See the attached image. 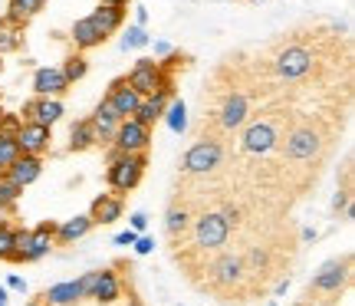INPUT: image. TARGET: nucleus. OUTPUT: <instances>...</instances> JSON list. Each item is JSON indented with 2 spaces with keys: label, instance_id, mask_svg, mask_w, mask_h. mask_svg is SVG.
<instances>
[{
  "label": "nucleus",
  "instance_id": "26",
  "mask_svg": "<svg viewBox=\"0 0 355 306\" xmlns=\"http://www.w3.org/2000/svg\"><path fill=\"white\" fill-rule=\"evenodd\" d=\"M92 145H96V135H92L89 119H76L69 126V152H89Z\"/></svg>",
  "mask_w": 355,
  "mask_h": 306
},
{
  "label": "nucleus",
  "instance_id": "46",
  "mask_svg": "<svg viewBox=\"0 0 355 306\" xmlns=\"http://www.w3.org/2000/svg\"><path fill=\"white\" fill-rule=\"evenodd\" d=\"M250 3H263V0H250Z\"/></svg>",
  "mask_w": 355,
  "mask_h": 306
},
{
  "label": "nucleus",
  "instance_id": "48",
  "mask_svg": "<svg viewBox=\"0 0 355 306\" xmlns=\"http://www.w3.org/2000/svg\"><path fill=\"white\" fill-rule=\"evenodd\" d=\"M0 217H3V211H0Z\"/></svg>",
  "mask_w": 355,
  "mask_h": 306
},
{
  "label": "nucleus",
  "instance_id": "10",
  "mask_svg": "<svg viewBox=\"0 0 355 306\" xmlns=\"http://www.w3.org/2000/svg\"><path fill=\"white\" fill-rule=\"evenodd\" d=\"M63 102L60 99H40V96H33L30 102H24V109H20V119L24 122H33V126H46V128H53L60 119H63Z\"/></svg>",
  "mask_w": 355,
  "mask_h": 306
},
{
  "label": "nucleus",
  "instance_id": "41",
  "mask_svg": "<svg viewBox=\"0 0 355 306\" xmlns=\"http://www.w3.org/2000/svg\"><path fill=\"white\" fill-rule=\"evenodd\" d=\"M102 7H128V0H99Z\"/></svg>",
  "mask_w": 355,
  "mask_h": 306
},
{
  "label": "nucleus",
  "instance_id": "15",
  "mask_svg": "<svg viewBox=\"0 0 355 306\" xmlns=\"http://www.w3.org/2000/svg\"><path fill=\"white\" fill-rule=\"evenodd\" d=\"M56 224L60 221H40L37 228L30 230V244H26V264H37L56 247Z\"/></svg>",
  "mask_w": 355,
  "mask_h": 306
},
{
  "label": "nucleus",
  "instance_id": "17",
  "mask_svg": "<svg viewBox=\"0 0 355 306\" xmlns=\"http://www.w3.org/2000/svg\"><path fill=\"white\" fill-rule=\"evenodd\" d=\"M175 99L171 92H155V96H145V99L139 102V109H135V122H141L145 128H155V122H162L165 119V109H168V102Z\"/></svg>",
  "mask_w": 355,
  "mask_h": 306
},
{
  "label": "nucleus",
  "instance_id": "36",
  "mask_svg": "<svg viewBox=\"0 0 355 306\" xmlns=\"http://www.w3.org/2000/svg\"><path fill=\"white\" fill-rule=\"evenodd\" d=\"M135 241H139V234H135V230H132V228H128V230H122V234H115V237H112V244H115V247H132V244H135Z\"/></svg>",
  "mask_w": 355,
  "mask_h": 306
},
{
  "label": "nucleus",
  "instance_id": "13",
  "mask_svg": "<svg viewBox=\"0 0 355 306\" xmlns=\"http://www.w3.org/2000/svg\"><path fill=\"white\" fill-rule=\"evenodd\" d=\"M122 214H125V201H122V194H115V192L99 194L96 201L89 204V221H92V228L115 224Z\"/></svg>",
  "mask_w": 355,
  "mask_h": 306
},
{
  "label": "nucleus",
  "instance_id": "31",
  "mask_svg": "<svg viewBox=\"0 0 355 306\" xmlns=\"http://www.w3.org/2000/svg\"><path fill=\"white\" fill-rule=\"evenodd\" d=\"M148 43H152V37L145 33V26H128V33L122 37V50H141Z\"/></svg>",
  "mask_w": 355,
  "mask_h": 306
},
{
  "label": "nucleus",
  "instance_id": "20",
  "mask_svg": "<svg viewBox=\"0 0 355 306\" xmlns=\"http://www.w3.org/2000/svg\"><path fill=\"white\" fill-rule=\"evenodd\" d=\"M37 300L43 306H76L79 300H83V294H79V283L76 280H63V283H53V287H46Z\"/></svg>",
  "mask_w": 355,
  "mask_h": 306
},
{
  "label": "nucleus",
  "instance_id": "28",
  "mask_svg": "<svg viewBox=\"0 0 355 306\" xmlns=\"http://www.w3.org/2000/svg\"><path fill=\"white\" fill-rule=\"evenodd\" d=\"M165 122H168V128H171V132H178V135H181V132H184V128H188V105H184V102L178 99H171L168 102V109H165Z\"/></svg>",
  "mask_w": 355,
  "mask_h": 306
},
{
  "label": "nucleus",
  "instance_id": "18",
  "mask_svg": "<svg viewBox=\"0 0 355 306\" xmlns=\"http://www.w3.org/2000/svg\"><path fill=\"white\" fill-rule=\"evenodd\" d=\"M191 221H194V214H191L184 204H178L175 198H171V204H168V214H165V234H168V241H171V244L184 241V237H188V230H191Z\"/></svg>",
  "mask_w": 355,
  "mask_h": 306
},
{
  "label": "nucleus",
  "instance_id": "35",
  "mask_svg": "<svg viewBox=\"0 0 355 306\" xmlns=\"http://www.w3.org/2000/svg\"><path fill=\"white\" fill-rule=\"evenodd\" d=\"M352 204V192H345V188H339L336 192V198H332V211L336 214H345V207Z\"/></svg>",
  "mask_w": 355,
  "mask_h": 306
},
{
  "label": "nucleus",
  "instance_id": "8",
  "mask_svg": "<svg viewBox=\"0 0 355 306\" xmlns=\"http://www.w3.org/2000/svg\"><path fill=\"white\" fill-rule=\"evenodd\" d=\"M109 148L119 155L148 152V148H152V128H145L141 122H135V119H122V126H119V132H115V139Z\"/></svg>",
  "mask_w": 355,
  "mask_h": 306
},
{
  "label": "nucleus",
  "instance_id": "24",
  "mask_svg": "<svg viewBox=\"0 0 355 306\" xmlns=\"http://www.w3.org/2000/svg\"><path fill=\"white\" fill-rule=\"evenodd\" d=\"M43 7H46V0H7V13L3 17L17 26H26Z\"/></svg>",
  "mask_w": 355,
  "mask_h": 306
},
{
  "label": "nucleus",
  "instance_id": "49",
  "mask_svg": "<svg viewBox=\"0 0 355 306\" xmlns=\"http://www.w3.org/2000/svg\"><path fill=\"white\" fill-rule=\"evenodd\" d=\"M270 306H277V303H270Z\"/></svg>",
  "mask_w": 355,
  "mask_h": 306
},
{
  "label": "nucleus",
  "instance_id": "21",
  "mask_svg": "<svg viewBox=\"0 0 355 306\" xmlns=\"http://www.w3.org/2000/svg\"><path fill=\"white\" fill-rule=\"evenodd\" d=\"M89 20L96 24V30H99L102 37L109 40L112 33H119L122 26H125V7H96V10L89 13Z\"/></svg>",
  "mask_w": 355,
  "mask_h": 306
},
{
  "label": "nucleus",
  "instance_id": "27",
  "mask_svg": "<svg viewBox=\"0 0 355 306\" xmlns=\"http://www.w3.org/2000/svg\"><path fill=\"white\" fill-rule=\"evenodd\" d=\"M60 73H63V79L73 86V83H79V79L89 73V60L83 56V53H69L63 60V66H60Z\"/></svg>",
  "mask_w": 355,
  "mask_h": 306
},
{
  "label": "nucleus",
  "instance_id": "12",
  "mask_svg": "<svg viewBox=\"0 0 355 306\" xmlns=\"http://www.w3.org/2000/svg\"><path fill=\"white\" fill-rule=\"evenodd\" d=\"M125 294V277L119 273V264L112 267H102L99 277H96V290H92V300L99 306H112L115 300H122Z\"/></svg>",
  "mask_w": 355,
  "mask_h": 306
},
{
  "label": "nucleus",
  "instance_id": "25",
  "mask_svg": "<svg viewBox=\"0 0 355 306\" xmlns=\"http://www.w3.org/2000/svg\"><path fill=\"white\" fill-rule=\"evenodd\" d=\"M26 43V26L10 24L7 17H0V56L7 53H20Z\"/></svg>",
  "mask_w": 355,
  "mask_h": 306
},
{
  "label": "nucleus",
  "instance_id": "7",
  "mask_svg": "<svg viewBox=\"0 0 355 306\" xmlns=\"http://www.w3.org/2000/svg\"><path fill=\"white\" fill-rule=\"evenodd\" d=\"M125 79H128V86L139 92L141 99H145V96H155V92H171V96H175V90H178L175 76L162 73L158 60H148V56H141L139 63L125 73Z\"/></svg>",
  "mask_w": 355,
  "mask_h": 306
},
{
  "label": "nucleus",
  "instance_id": "30",
  "mask_svg": "<svg viewBox=\"0 0 355 306\" xmlns=\"http://www.w3.org/2000/svg\"><path fill=\"white\" fill-rule=\"evenodd\" d=\"M26 244H30V230L13 228V254L7 264H26Z\"/></svg>",
  "mask_w": 355,
  "mask_h": 306
},
{
  "label": "nucleus",
  "instance_id": "14",
  "mask_svg": "<svg viewBox=\"0 0 355 306\" xmlns=\"http://www.w3.org/2000/svg\"><path fill=\"white\" fill-rule=\"evenodd\" d=\"M53 142V128L46 126H33V122H24V128L17 132V145H20V155H33V158H43L50 152Z\"/></svg>",
  "mask_w": 355,
  "mask_h": 306
},
{
  "label": "nucleus",
  "instance_id": "29",
  "mask_svg": "<svg viewBox=\"0 0 355 306\" xmlns=\"http://www.w3.org/2000/svg\"><path fill=\"white\" fill-rule=\"evenodd\" d=\"M17 158H20V145H17V139L0 135V175H7V168H10Z\"/></svg>",
  "mask_w": 355,
  "mask_h": 306
},
{
  "label": "nucleus",
  "instance_id": "3",
  "mask_svg": "<svg viewBox=\"0 0 355 306\" xmlns=\"http://www.w3.org/2000/svg\"><path fill=\"white\" fill-rule=\"evenodd\" d=\"M352 283V254H343V257H332L326 260L322 267L316 270L313 283L303 290L300 300H309V303H332L345 294V287Z\"/></svg>",
  "mask_w": 355,
  "mask_h": 306
},
{
  "label": "nucleus",
  "instance_id": "6",
  "mask_svg": "<svg viewBox=\"0 0 355 306\" xmlns=\"http://www.w3.org/2000/svg\"><path fill=\"white\" fill-rule=\"evenodd\" d=\"M145 168H148V152L139 155H119L112 162H105V181H109V192L115 194H128L135 192L145 178Z\"/></svg>",
  "mask_w": 355,
  "mask_h": 306
},
{
  "label": "nucleus",
  "instance_id": "34",
  "mask_svg": "<svg viewBox=\"0 0 355 306\" xmlns=\"http://www.w3.org/2000/svg\"><path fill=\"white\" fill-rule=\"evenodd\" d=\"M96 277H99V270H86L83 277H79V294H83V300H92V290H96Z\"/></svg>",
  "mask_w": 355,
  "mask_h": 306
},
{
  "label": "nucleus",
  "instance_id": "5",
  "mask_svg": "<svg viewBox=\"0 0 355 306\" xmlns=\"http://www.w3.org/2000/svg\"><path fill=\"white\" fill-rule=\"evenodd\" d=\"M230 224L220 217V211H201V214H194V221H191V230L188 237L191 244L198 247V250H204V254H217L224 244L230 241Z\"/></svg>",
  "mask_w": 355,
  "mask_h": 306
},
{
  "label": "nucleus",
  "instance_id": "45",
  "mask_svg": "<svg viewBox=\"0 0 355 306\" xmlns=\"http://www.w3.org/2000/svg\"><path fill=\"white\" fill-rule=\"evenodd\" d=\"M26 306H43V303H40V300H30V303H26Z\"/></svg>",
  "mask_w": 355,
  "mask_h": 306
},
{
  "label": "nucleus",
  "instance_id": "44",
  "mask_svg": "<svg viewBox=\"0 0 355 306\" xmlns=\"http://www.w3.org/2000/svg\"><path fill=\"white\" fill-rule=\"evenodd\" d=\"M303 306H332V303H309V300H303Z\"/></svg>",
  "mask_w": 355,
  "mask_h": 306
},
{
  "label": "nucleus",
  "instance_id": "37",
  "mask_svg": "<svg viewBox=\"0 0 355 306\" xmlns=\"http://www.w3.org/2000/svg\"><path fill=\"white\" fill-rule=\"evenodd\" d=\"M132 247H135V254H139V257H145V254H152V250H155V241H152V237H145V234H139V241L132 244Z\"/></svg>",
  "mask_w": 355,
  "mask_h": 306
},
{
  "label": "nucleus",
  "instance_id": "40",
  "mask_svg": "<svg viewBox=\"0 0 355 306\" xmlns=\"http://www.w3.org/2000/svg\"><path fill=\"white\" fill-rule=\"evenodd\" d=\"M171 50H175V46H171V43H165V40H158V43H155V53H158V60H162V56H168Z\"/></svg>",
  "mask_w": 355,
  "mask_h": 306
},
{
  "label": "nucleus",
  "instance_id": "11",
  "mask_svg": "<svg viewBox=\"0 0 355 306\" xmlns=\"http://www.w3.org/2000/svg\"><path fill=\"white\" fill-rule=\"evenodd\" d=\"M102 99H105L115 112H119V119H132V115H135V109H139L141 96L128 86L125 76H119V79H112V83H109V90H105V96H102Z\"/></svg>",
  "mask_w": 355,
  "mask_h": 306
},
{
  "label": "nucleus",
  "instance_id": "1",
  "mask_svg": "<svg viewBox=\"0 0 355 306\" xmlns=\"http://www.w3.org/2000/svg\"><path fill=\"white\" fill-rule=\"evenodd\" d=\"M343 33L345 30L339 24L309 20L266 43L263 60L279 90L306 86V83L326 86L329 79H339V69L352 73V46Z\"/></svg>",
  "mask_w": 355,
  "mask_h": 306
},
{
  "label": "nucleus",
  "instance_id": "22",
  "mask_svg": "<svg viewBox=\"0 0 355 306\" xmlns=\"http://www.w3.org/2000/svg\"><path fill=\"white\" fill-rule=\"evenodd\" d=\"M69 40H73L76 53L96 50V46H102V43H105V37H102L99 30H96V24H92L89 17H83V20H76V24H73V30H69Z\"/></svg>",
  "mask_w": 355,
  "mask_h": 306
},
{
  "label": "nucleus",
  "instance_id": "47",
  "mask_svg": "<svg viewBox=\"0 0 355 306\" xmlns=\"http://www.w3.org/2000/svg\"><path fill=\"white\" fill-rule=\"evenodd\" d=\"M0 115H3V109H0Z\"/></svg>",
  "mask_w": 355,
  "mask_h": 306
},
{
  "label": "nucleus",
  "instance_id": "9",
  "mask_svg": "<svg viewBox=\"0 0 355 306\" xmlns=\"http://www.w3.org/2000/svg\"><path fill=\"white\" fill-rule=\"evenodd\" d=\"M89 126H92V135H96V145H99V148H109L115 139V132H119V126H122V119H119V112H115L109 102L99 99V105L89 115Z\"/></svg>",
  "mask_w": 355,
  "mask_h": 306
},
{
  "label": "nucleus",
  "instance_id": "39",
  "mask_svg": "<svg viewBox=\"0 0 355 306\" xmlns=\"http://www.w3.org/2000/svg\"><path fill=\"white\" fill-rule=\"evenodd\" d=\"M7 290H17V294H24V290H26L24 277H17V273H10V277H7Z\"/></svg>",
  "mask_w": 355,
  "mask_h": 306
},
{
  "label": "nucleus",
  "instance_id": "32",
  "mask_svg": "<svg viewBox=\"0 0 355 306\" xmlns=\"http://www.w3.org/2000/svg\"><path fill=\"white\" fill-rule=\"evenodd\" d=\"M13 254V224L0 217V260H10Z\"/></svg>",
  "mask_w": 355,
  "mask_h": 306
},
{
  "label": "nucleus",
  "instance_id": "4",
  "mask_svg": "<svg viewBox=\"0 0 355 306\" xmlns=\"http://www.w3.org/2000/svg\"><path fill=\"white\" fill-rule=\"evenodd\" d=\"M224 162H227V142L214 135H198L178 168L184 178H211Z\"/></svg>",
  "mask_w": 355,
  "mask_h": 306
},
{
  "label": "nucleus",
  "instance_id": "43",
  "mask_svg": "<svg viewBox=\"0 0 355 306\" xmlns=\"http://www.w3.org/2000/svg\"><path fill=\"white\" fill-rule=\"evenodd\" d=\"M125 306H145V303H141L139 296H132V300H128V303H125Z\"/></svg>",
  "mask_w": 355,
  "mask_h": 306
},
{
  "label": "nucleus",
  "instance_id": "2",
  "mask_svg": "<svg viewBox=\"0 0 355 306\" xmlns=\"http://www.w3.org/2000/svg\"><path fill=\"white\" fill-rule=\"evenodd\" d=\"M296 109L286 96H273L263 105H257L250 119L241 128V158H273L279 145L286 139V132L296 122Z\"/></svg>",
  "mask_w": 355,
  "mask_h": 306
},
{
  "label": "nucleus",
  "instance_id": "42",
  "mask_svg": "<svg viewBox=\"0 0 355 306\" xmlns=\"http://www.w3.org/2000/svg\"><path fill=\"white\" fill-rule=\"evenodd\" d=\"M0 306H7V287H0Z\"/></svg>",
  "mask_w": 355,
  "mask_h": 306
},
{
  "label": "nucleus",
  "instance_id": "19",
  "mask_svg": "<svg viewBox=\"0 0 355 306\" xmlns=\"http://www.w3.org/2000/svg\"><path fill=\"white\" fill-rule=\"evenodd\" d=\"M40 175H43V158H33V155H20V158L7 168V178H10L17 188H30Z\"/></svg>",
  "mask_w": 355,
  "mask_h": 306
},
{
  "label": "nucleus",
  "instance_id": "50",
  "mask_svg": "<svg viewBox=\"0 0 355 306\" xmlns=\"http://www.w3.org/2000/svg\"><path fill=\"white\" fill-rule=\"evenodd\" d=\"M0 66H3V63H0Z\"/></svg>",
  "mask_w": 355,
  "mask_h": 306
},
{
  "label": "nucleus",
  "instance_id": "23",
  "mask_svg": "<svg viewBox=\"0 0 355 306\" xmlns=\"http://www.w3.org/2000/svg\"><path fill=\"white\" fill-rule=\"evenodd\" d=\"M89 230H92L89 214L69 217V221H63V224H56V244H60V247H66V244H76V241H83V237H86Z\"/></svg>",
  "mask_w": 355,
  "mask_h": 306
},
{
  "label": "nucleus",
  "instance_id": "38",
  "mask_svg": "<svg viewBox=\"0 0 355 306\" xmlns=\"http://www.w3.org/2000/svg\"><path fill=\"white\" fill-rule=\"evenodd\" d=\"M145 228H148V214H145V211H135V214H132V230L141 234Z\"/></svg>",
  "mask_w": 355,
  "mask_h": 306
},
{
  "label": "nucleus",
  "instance_id": "16",
  "mask_svg": "<svg viewBox=\"0 0 355 306\" xmlns=\"http://www.w3.org/2000/svg\"><path fill=\"white\" fill-rule=\"evenodd\" d=\"M33 92L40 99H60V96L69 92V83L63 79V73L56 66H40L33 73Z\"/></svg>",
  "mask_w": 355,
  "mask_h": 306
},
{
  "label": "nucleus",
  "instance_id": "33",
  "mask_svg": "<svg viewBox=\"0 0 355 306\" xmlns=\"http://www.w3.org/2000/svg\"><path fill=\"white\" fill-rule=\"evenodd\" d=\"M24 128V119L17 112H3L0 115V135H7V139H17V132Z\"/></svg>",
  "mask_w": 355,
  "mask_h": 306
}]
</instances>
